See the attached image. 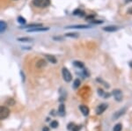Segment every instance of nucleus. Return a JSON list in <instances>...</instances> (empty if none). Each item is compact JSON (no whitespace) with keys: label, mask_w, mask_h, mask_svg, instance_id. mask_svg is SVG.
<instances>
[{"label":"nucleus","mask_w":132,"mask_h":131,"mask_svg":"<svg viewBox=\"0 0 132 131\" xmlns=\"http://www.w3.org/2000/svg\"><path fill=\"white\" fill-rule=\"evenodd\" d=\"M33 5L39 8H45L50 5V0H33Z\"/></svg>","instance_id":"nucleus-1"},{"label":"nucleus","mask_w":132,"mask_h":131,"mask_svg":"<svg viewBox=\"0 0 132 131\" xmlns=\"http://www.w3.org/2000/svg\"><path fill=\"white\" fill-rule=\"evenodd\" d=\"M10 115V110L6 107H0V121L5 120Z\"/></svg>","instance_id":"nucleus-2"},{"label":"nucleus","mask_w":132,"mask_h":131,"mask_svg":"<svg viewBox=\"0 0 132 131\" xmlns=\"http://www.w3.org/2000/svg\"><path fill=\"white\" fill-rule=\"evenodd\" d=\"M62 73H63V78L65 82H70L72 79V76L70 74V72L69 71L68 69L66 68H63V70H62Z\"/></svg>","instance_id":"nucleus-3"},{"label":"nucleus","mask_w":132,"mask_h":131,"mask_svg":"<svg viewBox=\"0 0 132 131\" xmlns=\"http://www.w3.org/2000/svg\"><path fill=\"white\" fill-rule=\"evenodd\" d=\"M113 95H114L115 100L117 101H122V92L121 90L115 89L113 91Z\"/></svg>","instance_id":"nucleus-4"},{"label":"nucleus","mask_w":132,"mask_h":131,"mask_svg":"<svg viewBox=\"0 0 132 131\" xmlns=\"http://www.w3.org/2000/svg\"><path fill=\"white\" fill-rule=\"evenodd\" d=\"M49 30V27H43V26H39V27H34V28H29L26 30L27 33H36V32H44V31Z\"/></svg>","instance_id":"nucleus-5"},{"label":"nucleus","mask_w":132,"mask_h":131,"mask_svg":"<svg viewBox=\"0 0 132 131\" xmlns=\"http://www.w3.org/2000/svg\"><path fill=\"white\" fill-rule=\"evenodd\" d=\"M107 108H108V105H107V104H101V105L98 106V107L96 108L97 114H101V113H103L106 111Z\"/></svg>","instance_id":"nucleus-6"},{"label":"nucleus","mask_w":132,"mask_h":131,"mask_svg":"<svg viewBox=\"0 0 132 131\" xmlns=\"http://www.w3.org/2000/svg\"><path fill=\"white\" fill-rule=\"evenodd\" d=\"M91 26H87V25H75V26H67V29L69 28H75V29H86V28H90Z\"/></svg>","instance_id":"nucleus-7"},{"label":"nucleus","mask_w":132,"mask_h":131,"mask_svg":"<svg viewBox=\"0 0 132 131\" xmlns=\"http://www.w3.org/2000/svg\"><path fill=\"white\" fill-rule=\"evenodd\" d=\"M79 109L80 111H81V113H83V115H85V116H87L88 114H89V108L86 107V106H79Z\"/></svg>","instance_id":"nucleus-8"},{"label":"nucleus","mask_w":132,"mask_h":131,"mask_svg":"<svg viewBox=\"0 0 132 131\" xmlns=\"http://www.w3.org/2000/svg\"><path fill=\"white\" fill-rule=\"evenodd\" d=\"M58 114L60 115V116H64V115H65V107H64V104H61V105L59 106Z\"/></svg>","instance_id":"nucleus-9"},{"label":"nucleus","mask_w":132,"mask_h":131,"mask_svg":"<svg viewBox=\"0 0 132 131\" xmlns=\"http://www.w3.org/2000/svg\"><path fill=\"white\" fill-rule=\"evenodd\" d=\"M46 65H47V63H46V61L44 60V59H40V60H38L37 63H36V66H37L38 68H43Z\"/></svg>","instance_id":"nucleus-10"},{"label":"nucleus","mask_w":132,"mask_h":131,"mask_svg":"<svg viewBox=\"0 0 132 131\" xmlns=\"http://www.w3.org/2000/svg\"><path fill=\"white\" fill-rule=\"evenodd\" d=\"M7 28V23L3 20H0V33H4Z\"/></svg>","instance_id":"nucleus-11"},{"label":"nucleus","mask_w":132,"mask_h":131,"mask_svg":"<svg viewBox=\"0 0 132 131\" xmlns=\"http://www.w3.org/2000/svg\"><path fill=\"white\" fill-rule=\"evenodd\" d=\"M103 30L106 31V32H115V31L118 30V27L117 26H106V27H104Z\"/></svg>","instance_id":"nucleus-12"},{"label":"nucleus","mask_w":132,"mask_h":131,"mask_svg":"<svg viewBox=\"0 0 132 131\" xmlns=\"http://www.w3.org/2000/svg\"><path fill=\"white\" fill-rule=\"evenodd\" d=\"M125 112H126V108H122V110H120V111H118L117 113H114V119H117V118H119L121 115L122 114H124L125 113Z\"/></svg>","instance_id":"nucleus-13"},{"label":"nucleus","mask_w":132,"mask_h":131,"mask_svg":"<svg viewBox=\"0 0 132 131\" xmlns=\"http://www.w3.org/2000/svg\"><path fill=\"white\" fill-rule=\"evenodd\" d=\"M46 58L49 62H50L51 63H56V59H55V56L53 55H46Z\"/></svg>","instance_id":"nucleus-14"},{"label":"nucleus","mask_w":132,"mask_h":131,"mask_svg":"<svg viewBox=\"0 0 132 131\" xmlns=\"http://www.w3.org/2000/svg\"><path fill=\"white\" fill-rule=\"evenodd\" d=\"M122 126L121 123H117V124L114 127L113 131H122Z\"/></svg>","instance_id":"nucleus-15"},{"label":"nucleus","mask_w":132,"mask_h":131,"mask_svg":"<svg viewBox=\"0 0 132 131\" xmlns=\"http://www.w3.org/2000/svg\"><path fill=\"white\" fill-rule=\"evenodd\" d=\"M39 26H42V24H30L26 26V28H34V27H39Z\"/></svg>","instance_id":"nucleus-16"},{"label":"nucleus","mask_w":132,"mask_h":131,"mask_svg":"<svg viewBox=\"0 0 132 131\" xmlns=\"http://www.w3.org/2000/svg\"><path fill=\"white\" fill-rule=\"evenodd\" d=\"M74 65L78 68H84V63L82 62H78V61H75L74 62Z\"/></svg>","instance_id":"nucleus-17"},{"label":"nucleus","mask_w":132,"mask_h":131,"mask_svg":"<svg viewBox=\"0 0 132 131\" xmlns=\"http://www.w3.org/2000/svg\"><path fill=\"white\" fill-rule=\"evenodd\" d=\"M18 22L21 25H25L26 21V19L25 18H23L22 16H20V17H18Z\"/></svg>","instance_id":"nucleus-18"},{"label":"nucleus","mask_w":132,"mask_h":131,"mask_svg":"<svg viewBox=\"0 0 132 131\" xmlns=\"http://www.w3.org/2000/svg\"><path fill=\"white\" fill-rule=\"evenodd\" d=\"M80 85V80L79 79H76L73 83V88L74 89H77V88L79 87Z\"/></svg>","instance_id":"nucleus-19"},{"label":"nucleus","mask_w":132,"mask_h":131,"mask_svg":"<svg viewBox=\"0 0 132 131\" xmlns=\"http://www.w3.org/2000/svg\"><path fill=\"white\" fill-rule=\"evenodd\" d=\"M73 14L74 15H80V16H82V15L85 14V12H84L83 11L79 10V9H77V10H75L73 11Z\"/></svg>","instance_id":"nucleus-20"},{"label":"nucleus","mask_w":132,"mask_h":131,"mask_svg":"<svg viewBox=\"0 0 132 131\" xmlns=\"http://www.w3.org/2000/svg\"><path fill=\"white\" fill-rule=\"evenodd\" d=\"M18 40L19 41H22V42H28L30 41V40H32V39H30V38H18Z\"/></svg>","instance_id":"nucleus-21"},{"label":"nucleus","mask_w":132,"mask_h":131,"mask_svg":"<svg viewBox=\"0 0 132 131\" xmlns=\"http://www.w3.org/2000/svg\"><path fill=\"white\" fill-rule=\"evenodd\" d=\"M58 122H57L56 121H53L52 122L50 123V127L51 128H57L58 127Z\"/></svg>","instance_id":"nucleus-22"},{"label":"nucleus","mask_w":132,"mask_h":131,"mask_svg":"<svg viewBox=\"0 0 132 131\" xmlns=\"http://www.w3.org/2000/svg\"><path fill=\"white\" fill-rule=\"evenodd\" d=\"M78 34H66L65 36L66 37H74V38H77Z\"/></svg>","instance_id":"nucleus-23"},{"label":"nucleus","mask_w":132,"mask_h":131,"mask_svg":"<svg viewBox=\"0 0 132 131\" xmlns=\"http://www.w3.org/2000/svg\"><path fill=\"white\" fill-rule=\"evenodd\" d=\"M80 129H81V126H74L73 128L71 129V131H79Z\"/></svg>","instance_id":"nucleus-24"},{"label":"nucleus","mask_w":132,"mask_h":131,"mask_svg":"<svg viewBox=\"0 0 132 131\" xmlns=\"http://www.w3.org/2000/svg\"><path fill=\"white\" fill-rule=\"evenodd\" d=\"M74 126H75V124H74V123H70V124L68 125V129L71 131V129L73 128Z\"/></svg>","instance_id":"nucleus-25"},{"label":"nucleus","mask_w":132,"mask_h":131,"mask_svg":"<svg viewBox=\"0 0 132 131\" xmlns=\"http://www.w3.org/2000/svg\"><path fill=\"white\" fill-rule=\"evenodd\" d=\"M93 22L95 23V24H101L103 21H101V20H93Z\"/></svg>","instance_id":"nucleus-26"},{"label":"nucleus","mask_w":132,"mask_h":131,"mask_svg":"<svg viewBox=\"0 0 132 131\" xmlns=\"http://www.w3.org/2000/svg\"><path fill=\"white\" fill-rule=\"evenodd\" d=\"M98 92H99V95H103V93H104L102 90H100V89H99V90H98Z\"/></svg>","instance_id":"nucleus-27"},{"label":"nucleus","mask_w":132,"mask_h":131,"mask_svg":"<svg viewBox=\"0 0 132 131\" xmlns=\"http://www.w3.org/2000/svg\"><path fill=\"white\" fill-rule=\"evenodd\" d=\"M49 128H47V127H45V128H43V129H42V131H49Z\"/></svg>","instance_id":"nucleus-28"},{"label":"nucleus","mask_w":132,"mask_h":131,"mask_svg":"<svg viewBox=\"0 0 132 131\" xmlns=\"http://www.w3.org/2000/svg\"><path fill=\"white\" fill-rule=\"evenodd\" d=\"M129 66H130L131 68H132V61L130 62V63H129Z\"/></svg>","instance_id":"nucleus-29"},{"label":"nucleus","mask_w":132,"mask_h":131,"mask_svg":"<svg viewBox=\"0 0 132 131\" xmlns=\"http://www.w3.org/2000/svg\"><path fill=\"white\" fill-rule=\"evenodd\" d=\"M129 12H130V13H132V9H131L130 11H129Z\"/></svg>","instance_id":"nucleus-30"},{"label":"nucleus","mask_w":132,"mask_h":131,"mask_svg":"<svg viewBox=\"0 0 132 131\" xmlns=\"http://www.w3.org/2000/svg\"><path fill=\"white\" fill-rule=\"evenodd\" d=\"M130 1H131V2H132V0H130Z\"/></svg>","instance_id":"nucleus-31"}]
</instances>
